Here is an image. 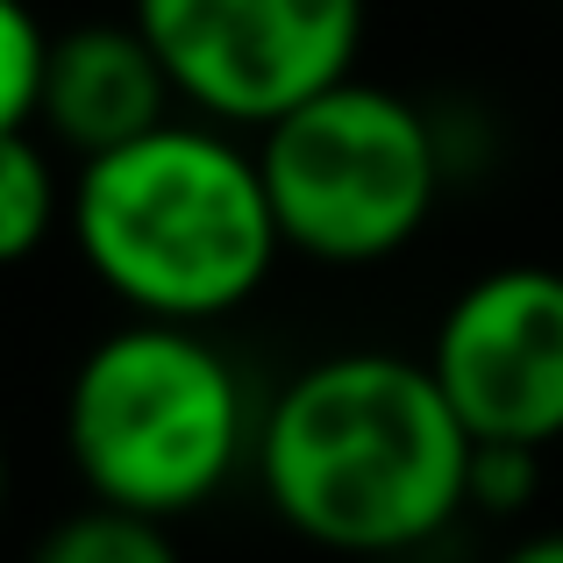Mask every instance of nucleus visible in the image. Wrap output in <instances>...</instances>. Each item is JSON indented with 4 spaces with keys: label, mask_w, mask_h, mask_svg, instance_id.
I'll return each instance as SVG.
<instances>
[{
    "label": "nucleus",
    "mask_w": 563,
    "mask_h": 563,
    "mask_svg": "<svg viewBox=\"0 0 563 563\" xmlns=\"http://www.w3.org/2000/svg\"><path fill=\"white\" fill-rule=\"evenodd\" d=\"M250 464L292 536L385 556L435 542L464 514L471 435L428 364L343 350L278 385Z\"/></svg>",
    "instance_id": "nucleus-1"
},
{
    "label": "nucleus",
    "mask_w": 563,
    "mask_h": 563,
    "mask_svg": "<svg viewBox=\"0 0 563 563\" xmlns=\"http://www.w3.org/2000/svg\"><path fill=\"white\" fill-rule=\"evenodd\" d=\"M79 264L151 321H221L272 278L278 221L257 151L229 122H157L114 151L79 157L65 192Z\"/></svg>",
    "instance_id": "nucleus-2"
},
{
    "label": "nucleus",
    "mask_w": 563,
    "mask_h": 563,
    "mask_svg": "<svg viewBox=\"0 0 563 563\" xmlns=\"http://www.w3.org/2000/svg\"><path fill=\"white\" fill-rule=\"evenodd\" d=\"M250 399L200 321H151L100 335L65 393V450L86 499L186 521L250 456Z\"/></svg>",
    "instance_id": "nucleus-3"
},
{
    "label": "nucleus",
    "mask_w": 563,
    "mask_h": 563,
    "mask_svg": "<svg viewBox=\"0 0 563 563\" xmlns=\"http://www.w3.org/2000/svg\"><path fill=\"white\" fill-rule=\"evenodd\" d=\"M257 172L278 243L314 264H378L428 229L442 136L407 93L343 71L257 129Z\"/></svg>",
    "instance_id": "nucleus-4"
},
{
    "label": "nucleus",
    "mask_w": 563,
    "mask_h": 563,
    "mask_svg": "<svg viewBox=\"0 0 563 563\" xmlns=\"http://www.w3.org/2000/svg\"><path fill=\"white\" fill-rule=\"evenodd\" d=\"M172 93L229 129H264L357 71L364 0H129Z\"/></svg>",
    "instance_id": "nucleus-5"
},
{
    "label": "nucleus",
    "mask_w": 563,
    "mask_h": 563,
    "mask_svg": "<svg viewBox=\"0 0 563 563\" xmlns=\"http://www.w3.org/2000/svg\"><path fill=\"white\" fill-rule=\"evenodd\" d=\"M421 364L471 442H563V272L499 264L471 278Z\"/></svg>",
    "instance_id": "nucleus-6"
},
{
    "label": "nucleus",
    "mask_w": 563,
    "mask_h": 563,
    "mask_svg": "<svg viewBox=\"0 0 563 563\" xmlns=\"http://www.w3.org/2000/svg\"><path fill=\"white\" fill-rule=\"evenodd\" d=\"M172 100L179 93H172L165 65L136 22H79L51 36V51H43L36 129L65 143L71 157H93L157 129Z\"/></svg>",
    "instance_id": "nucleus-7"
},
{
    "label": "nucleus",
    "mask_w": 563,
    "mask_h": 563,
    "mask_svg": "<svg viewBox=\"0 0 563 563\" xmlns=\"http://www.w3.org/2000/svg\"><path fill=\"white\" fill-rule=\"evenodd\" d=\"M57 221H65V186H57L36 122L0 129V264L36 257Z\"/></svg>",
    "instance_id": "nucleus-8"
},
{
    "label": "nucleus",
    "mask_w": 563,
    "mask_h": 563,
    "mask_svg": "<svg viewBox=\"0 0 563 563\" xmlns=\"http://www.w3.org/2000/svg\"><path fill=\"white\" fill-rule=\"evenodd\" d=\"M165 556H172V521L108 507V499H86L71 521L43 536V563H165Z\"/></svg>",
    "instance_id": "nucleus-9"
},
{
    "label": "nucleus",
    "mask_w": 563,
    "mask_h": 563,
    "mask_svg": "<svg viewBox=\"0 0 563 563\" xmlns=\"http://www.w3.org/2000/svg\"><path fill=\"white\" fill-rule=\"evenodd\" d=\"M542 485V450L528 442H471V464H464V514H521Z\"/></svg>",
    "instance_id": "nucleus-10"
},
{
    "label": "nucleus",
    "mask_w": 563,
    "mask_h": 563,
    "mask_svg": "<svg viewBox=\"0 0 563 563\" xmlns=\"http://www.w3.org/2000/svg\"><path fill=\"white\" fill-rule=\"evenodd\" d=\"M43 51H51V29L29 14V0H0V129L36 122Z\"/></svg>",
    "instance_id": "nucleus-11"
},
{
    "label": "nucleus",
    "mask_w": 563,
    "mask_h": 563,
    "mask_svg": "<svg viewBox=\"0 0 563 563\" xmlns=\"http://www.w3.org/2000/svg\"><path fill=\"white\" fill-rule=\"evenodd\" d=\"M514 556H521V563H563V536H536V542H521Z\"/></svg>",
    "instance_id": "nucleus-12"
},
{
    "label": "nucleus",
    "mask_w": 563,
    "mask_h": 563,
    "mask_svg": "<svg viewBox=\"0 0 563 563\" xmlns=\"http://www.w3.org/2000/svg\"><path fill=\"white\" fill-rule=\"evenodd\" d=\"M0 507H8V450H0Z\"/></svg>",
    "instance_id": "nucleus-13"
}]
</instances>
